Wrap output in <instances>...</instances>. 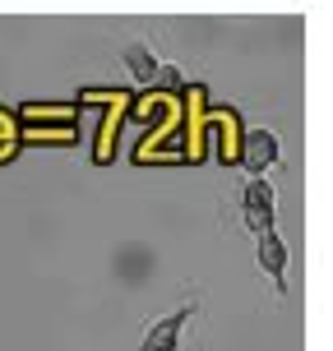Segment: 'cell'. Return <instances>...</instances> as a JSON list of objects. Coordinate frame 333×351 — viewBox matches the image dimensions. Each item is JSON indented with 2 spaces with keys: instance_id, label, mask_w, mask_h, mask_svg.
<instances>
[{
  "instance_id": "cell-3",
  "label": "cell",
  "mask_w": 333,
  "mask_h": 351,
  "mask_svg": "<svg viewBox=\"0 0 333 351\" xmlns=\"http://www.w3.org/2000/svg\"><path fill=\"white\" fill-rule=\"evenodd\" d=\"M236 158H241V167H246V171H255V176H264L268 171V167H278V134H273V130H250L246 139H241V153H236Z\"/></svg>"
},
{
  "instance_id": "cell-4",
  "label": "cell",
  "mask_w": 333,
  "mask_h": 351,
  "mask_svg": "<svg viewBox=\"0 0 333 351\" xmlns=\"http://www.w3.org/2000/svg\"><path fill=\"white\" fill-rule=\"evenodd\" d=\"M287 241H282V231L278 227H268V231H260V268L273 278V291L278 296H287Z\"/></svg>"
},
{
  "instance_id": "cell-5",
  "label": "cell",
  "mask_w": 333,
  "mask_h": 351,
  "mask_svg": "<svg viewBox=\"0 0 333 351\" xmlns=\"http://www.w3.org/2000/svg\"><path fill=\"white\" fill-rule=\"evenodd\" d=\"M121 65H125V74L135 79V84H158V56H153V47L143 42V37H130L121 47Z\"/></svg>"
},
{
  "instance_id": "cell-1",
  "label": "cell",
  "mask_w": 333,
  "mask_h": 351,
  "mask_svg": "<svg viewBox=\"0 0 333 351\" xmlns=\"http://www.w3.org/2000/svg\"><path fill=\"white\" fill-rule=\"evenodd\" d=\"M241 217H246V227L260 236L278 222V190L264 180V176H250L246 190H241Z\"/></svg>"
},
{
  "instance_id": "cell-6",
  "label": "cell",
  "mask_w": 333,
  "mask_h": 351,
  "mask_svg": "<svg viewBox=\"0 0 333 351\" xmlns=\"http://www.w3.org/2000/svg\"><path fill=\"white\" fill-rule=\"evenodd\" d=\"M10 148H14V130H10V121H5V116H0V158H5Z\"/></svg>"
},
{
  "instance_id": "cell-2",
  "label": "cell",
  "mask_w": 333,
  "mask_h": 351,
  "mask_svg": "<svg viewBox=\"0 0 333 351\" xmlns=\"http://www.w3.org/2000/svg\"><path fill=\"white\" fill-rule=\"evenodd\" d=\"M194 310H199V300H185L181 310L153 319L148 333H143V342H139V351H181V333H185V324L194 319Z\"/></svg>"
}]
</instances>
